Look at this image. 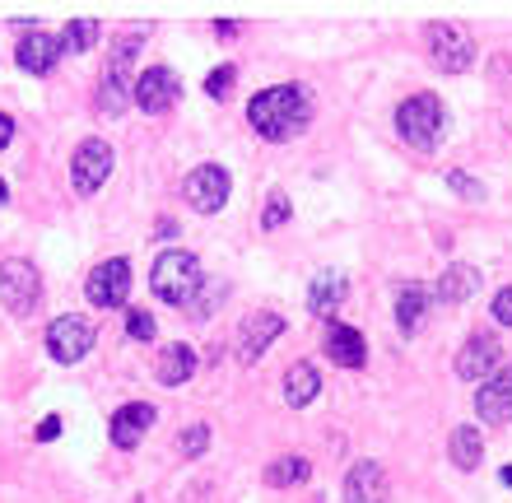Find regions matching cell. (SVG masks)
Instances as JSON below:
<instances>
[{
  "label": "cell",
  "instance_id": "cell-1",
  "mask_svg": "<svg viewBox=\"0 0 512 503\" xmlns=\"http://www.w3.org/2000/svg\"><path fill=\"white\" fill-rule=\"evenodd\" d=\"M247 126L261 140H275V145L303 136L312 126V94L303 84H270L247 103Z\"/></svg>",
  "mask_w": 512,
  "mask_h": 503
},
{
  "label": "cell",
  "instance_id": "cell-2",
  "mask_svg": "<svg viewBox=\"0 0 512 503\" xmlns=\"http://www.w3.org/2000/svg\"><path fill=\"white\" fill-rule=\"evenodd\" d=\"M201 285H205V271L191 252H163V257L154 261V271H149V289H154L163 303H177V308L196 299Z\"/></svg>",
  "mask_w": 512,
  "mask_h": 503
},
{
  "label": "cell",
  "instance_id": "cell-3",
  "mask_svg": "<svg viewBox=\"0 0 512 503\" xmlns=\"http://www.w3.org/2000/svg\"><path fill=\"white\" fill-rule=\"evenodd\" d=\"M396 131H401L405 145H415V150H433L447 131V112L443 103L433 94H410L396 108Z\"/></svg>",
  "mask_w": 512,
  "mask_h": 503
},
{
  "label": "cell",
  "instance_id": "cell-4",
  "mask_svg": "<svg viewBox=\"0 0 512 503\" xmlns=\"http://www.w3.org/2000/svg\"><path fill=\"white\" fill-rule=\"evenodd\" d=\"M135 56H140V33H126V38L112 42L108 70H103V89H98V103H103L108 117H122L126 98H131V89H135L131 75H140V70H135Z\"/></svg>",
  "mask_w": 512,
  "mask_h": 503
},
{
  "label": "cell",
  "instance_id": "cell-5",
  "mask_svg": "<svg viewBox=\"0 0 512 503\" xmlns=\"http://www.w3.org/2000/svg\"><path fill=\"white\" fill-rule=\"evenodd\" d=\"M0 299L10 308L14 317H33V308L42 303V275L33 261L24 257H10L0 266Z\"/></svg>",
  "mask_w": 512,
  "mask_h": 503
},
{
  "label": "cell",
  "instance_id": "cell-6",
  "mask_svg": "<svg viewBox=\"0 0 512 503\" xmlns=\"http://www.w3.org/2000/svg\"><path fill=\"white\" fill-rule=\"evenodd\" d=\"M94 322L89 317H75V313H66V317H56L52 327H47V354H52L56 364H80L84 354L94 350Z\"/></svg>",
  "mask_w": 512,
  "mask_h": 503
},
{
  "label": "cell",
  "instance_id": "cell-7",
  "mask_svg": "<svg viewBox=\"0 0 512 503\" xmlns=\"http://www.w3.org/2000/svg\"><path fill=\"white\" fill-rule=\"evenodd\" d=\"M229 168L219 164H201L191 168L187 177H182V196H187L191 210H201V215H215V210H224L229 205Z\"/></svg>",
  "mask_w": 512,
  "mask_h": 503
},
{
  "label": "cell",
  "instance_id": "cell-8",
  "mask_svg": "<svg viewBox=\"0 0 512 503\" xmlns=\"http://www.w3.org/2000/svg\"><path fill=\"white\" fill-rule=\"evenodd\" d=\"M84 294H89L94 308H122L131 299V261L126 257L98 261L94 271H89V280H84Z\"/></svg>",
  "mask_w": 512,
  "mask_h": 503
},
{
  "label": "cell",
  "instance_id": "cell-9",
  "mask_svg": "<svg viewBox=\"0 0 512 503\" xmlns=\"http://www.w3.org/2000/svg\"><path fill=\"white\" fill-rule=\"evenodd\" d=\"M429 61L443 75H461L475 61V42L457 24H429Z\"/></svg>",
  "mask_w": 512,
  "mask_h": 503
},
{
  "label": "cell",
  "instance_id": "cell-10",
  "mask_svg": "<svg viewBox=\"0 0 512 503\" xmlns=\"http://www.w3.org/2000/svg\"><path fill=\"white\" fill-rule=\"evenodd\" d=\"M108 177H112V145L108 140H98V136H89L80 150H75V159H70V182H75L80 196H94Z\"/></svg>",
  "mask_w": 512,
  "mask_h": 503
},
{
  "label": "cell",
  "instance_id": "cell-11",
  "mask_svg": "<svg viewBox=\"0 0 512 503\" xmlns=\"http://www.w3.org/2000/svg\"><path fill=\"white\" fill-rule=\"evenodd\" d=\"M131 94H135V103H140V108L159 117V112H168L177 98H182V80H177L168 66H145L140 75H135Z\"/></svg>",
  "mask_w": 512,
  "mask_h": 503
},
{
  "label": "cell",
  "instance_id": "cell-12",
  "mask_svg": "<svg viewBox=\"0 0 512 503\" xmlns=\"http://www.w3.org/2000/svg\"><path fill=\"white\" fill-rule=\"evenodd\" d=\"M275 336H284V317L266 313V308L252 313L243 327H238V364H256V359L275 345Z\"/></svg>",
  "mask_w": 512,
  "mask_h": 503
},
{
  "label": "cell",
  "instance_id": "cell-13",
  "mask_svg": "<svg viewBox=\"0 0 512 503\" xmlns=\"http://www.w3.org/2000/svg\"><path fill=\"white\" fill-rule=\"evenodd\" d=\"M499 359H503L499 340L494 336H471L457 354V378L461 382H489L494 378V368H499Z\"/></svg>",
  "mask_w": 512,
  "mask_h": 503
},
{
  "label": "cell",
  "instance_id": "cell-14",
  "mask_svg": "<svg viewBox=\"0 0 512 503\" xmlns=\"http://www.w3.org/2000/svg\"><path fill=\"white\" fill-rule=\"evenodd\" d=\"M61 33H42V28H33L28 38H19V47H14V61H19V70L24 75H52V66L61 61Z\"/></svg>",
  "mask_w": 512,
  "mask_h": 503
},
{
  "label": "cell",
  "instance_id": "cell-15",
  "mask_svg": "<svg viewBox=\"0 0 512 503\" xmlns=\"http://www.w3.org/2000/svg\"><path fill=\"white\" fill-rule=\"evenodd\" d=\"M322 350H326V359H331V364H340V368H364L368 364L364 336H359L354 327H345V322H331V327H326Z\"/></svg>",
  "mask_w": 512,
  "mask_h": 503
},
{
  "label": "cell",
  "instance_id": "cell-16",
  "mask_svg": "<svg viewBox=\"0 0 512 503\" xmlns=\"http://www.w3.org/2000/svg\"><path fill=\"white\" fill-rule=\"evenodd\" d=\"M154 420H159V410L149 406V401H126V406L112 415V443H117V448H135V443L154 429Z\"/></svg>",
  "mask_w": 512,
  "mask_h": 503
},
{
  "label": "cell",
  "instance_id": "cell-17",
  "mask_svg": "<svg viewBox=\"0 0 512 503\" xmlns=\"http://www.w3.org/2000/svg\"><path fill=\"white\" fill-rule=\"evenodd\" d=\"M475 410H480V420L485 424H508L512 420V368L508 373H494L489 382H480Z\"/></svg>",
  "mask_w": 512,
  "mask_h": 503
},
{
  "label": "cell",
  "instance_id": "cell-18",
  "mask_svg": "<svg viewBox=\"0 0 512 503\" xmlns=\"http://www.w3.org/2000/svg\"><path fill=\"white\" fill-rule=\"evenodd\" d=\"M345 503H387V471L378 462H354L345 476Z\"/></svg>",
  "mask_w": 512,
  "mask_h": 503
},
{
  "label": "cell",
  "instance_id": "cell-19",
  "mask_svg": "<svg viewBox=\"0 0 512 503\" xmlns=\"http://www.w3.org/2000/svg\"><path fill=\"white\" fill-rule=\"evenodd\" d=\"M191 373H196V350H191L187 340L163 345L159 359H154V378H159L163 387H182V382H191Z\"/></svg>",
  "mask_w": 512,
  "mask_h": 503
},
{
  "label": "cell",
  "instance_id": "cell-20",
  "mask_svg": "<svg viewBox=\"0 0 512 503\" xmlns=\"http://www.w3.org/2000/svg\"><path fill=\"white\" fill-rule=\"evenodd\" d=\"M345 294H350V280H345V271H322L317 280H312L308 289V308L317 317H331L345 303Z\"/></svg>",
  "mask_w": 512,
  "mask_h": 503
},
{
  "label": "cell",
  "instance_id": "cell-21",
  "mask_svg": "<svg viewBox=\"0 0 512 503\" xmlns=\"http://www.w3.org/2000/svg\"><path fill=\"white\" fill-rule=\"evenodd\" d=\"M429 289L424 285H401L396 289V327H401V336H415L419 322H424V313H429Z\"/></svg>",
  "mask_w": 512,
  "mask_h": 503
},
{
  "label": "cell",
  "instance_id": "cell-22",
  "mask_svg": "<svg viewBox=\"0 0 512 503\" xmlns=\"http://www.w3.org/2000/svg\"><path fill=\"white\" fill-rule=\"evenodd\" d=\"M447 457H452V466H461V471H475V466L485 462V438H480V429H475V424L452 429V438H447Z\"/></svg>",
  "mask_w": 512,
  "mask_h": 503
},
{
  "label": "cell",
  "instance_id": "cell-23",
  "mask_svg": "<svg viewBox=\"0 0 512 503\" xmlns=\"http://www.w3.org/2000/svg\"><path fill=\"white\" fill-rule=\"evenodd\" d=\"M475 289H480V271H475V266H466V261H452L433 294H438L443 303H466Z\"/></svg>",
  "mask_w": 512,
  "mask_h": 503
},
{
  "label": "cell",
  "instance_id": "cell-24",
  "mask_svg": "<svg viewBox=\"0 0 512 503\" xmlns=\"http://www.w3.org/2000/svg\"><path fill=\"white\" fill-rule=\"evenodd\" d=\"M317 392H322V373H317L312 364H294L289 373H284V401H289L294 410L312 406Z\"/></svg>",
  "mask_w": 512,
  "mask_h": 503
},
{
  "label": "cell",
  "instance_id": "cell-25",
  "mask_svg": "<svg viewBox=\"0 0 512 503\" xmlns=\"http://www.w3.org/2000/svg\"><path fill=\"white\" fill-rule=\"evenodd\" d=\"M312 462L308 457H280V462L266 466V485L270 490H289V485H308Z\"/></svg>",
  "mask_w": 512,
  "mask_h": 503
},
{
  "label": "cell",
  "instance_id": "cell-26",
  "mask_svg": "<svg viewBox=\"0 0 512 503\" xmlns=\"http://www.w3.org/2000/svg\"><path fill=\"white\" fill-rule=\"evenodd\" d=\"M98 33H103V28H98V19H75V24H66L61 28V52H89V47H94L98 42Z\"/></svg>",
  "mask_w": 512,
  "mask_h": 503
},
{
  "label": "cell",
  "instance_id": "cell-27",
  "mask_svg": "<svg viewBox=\"0 0 512 503\" xmlns=\"http://www.w3.org/2000/svg\"><path fill=\"white\" fill-rule=\"evenodd\" d=\"M205 448H210V429H205V424H191V429L177 434V452H182V457H201Z\"/></svg>",
  "mask_w": 512,
  "mask_h": 503
},
{
  "label": "cell",
  "instance_id": "cell-28",
  "mask_svg": "<svg viewBox=\"0 0 512 503\" xmlns=\"http://www.w3.org/2000/svg\"><path fill=\"white\" fill-rule=\"evenodd\" d=\"M289 224V196L284 191H270V201H266V215H261V229H284Z\"/></svg>",
  "mask_w": 512,
  "mask_h": 503
},
{
  "label": "cell",
  "instance_id": "cell-29",
  "mask_svg": "<svg viewBox=\"0 0 512 503\" xmlns=\"http://www.w3.org/2000/svg\"><path fill=\"white\" fill-rule=\"evenodd\" d=\"M233 84H238V66H219V70H210V80H205V94L224 103V98L233 94Z\"/></svg>",
  "mask_w": 512,
  "mask_h": 503
},
{
  "label": "cell",
  "instance_id": "cell-30",
  "mask_svg": "<svg viewBox=\"0 0 512 503\" xmlns=\"http://www.w3.org/2000/svg\"><path fill=\"white\" fill-rule=\"evenodd\" d=\"M443 182H447L452 191H457L461 201H485V187H480V182H475L471 173H461V168H452V173H447Z\"/></svg>",
  "mask_w": 512,
  "mask_h": 503
},
{
  "label": "cell",
  "instance_id": "cell-31",
  "mask_svg": "<svg viewBox=\"0 0 512 503\" xmlns=\"http://www.w3.org/2000/svg\"><path fill=\"white\" fill-rule=\"evenodd\" d=\"M126 336L131 340H154V317L140 313V308H131V313H126Z\"/></svg>",
  "mask_w": 512,
  "mask_h": 503
},
{
  "label": "cell",
  "instance_id": "cell-32",
  "mask_svg": "<svg viewBox=\"0 0 512 503\" xmlns=\"http://www.w3.org/2000/svg\"><path fill=\"white\" fill-rule=\"evenodd\" d=\"M494 322L512 327V285H508V289H499V299H494Z\"/></svg>",
  "mask_w": 512,
  "mask_h": 503
},
{
  "label": "cell",
  "instance_id": "cell-33",
  "mask_svg": "<svg viewBox=\"0 0 512 503\" xmlns=\"http://www.w3.org/2000/svg\"><path fill=\"white\" fill-rule=\"evenodd\" d=\"M56 434H61V420H56V415H47V420L38 424V443H52Z\"/></svg>",
  "mask_w": 512,
  "mask_h": 503
},
{
  "label": "cell",
  "instance_id": "cell-34",
  "mask_svg": "<svg viewBox=\"0 0 512 503\" xmlns=\"http://www.w3.org/2000/svg\"><path fill=\"white\" fill-rule=\"evenodd\" d=\"M14 140V122H10V112H0V150Z\"/></svg>",
  "mask_w": 512,
  "mask_h": 503
},
{
  "label": "cell",
  "instance_id": "cell-35",
  "mask_svg": "<svg viewBox=\"0 0 512 503\" xmlns=\"http://www.w3.org/2000/svg\"><path fill=\"white\" fill-rule=\"evenodd\" d=\"M238 28H243V24H233V19H224V24H215V33H224V38H233Z\"/></svg>",
  "mask_w": 512,
  "mask_h": 503
},
{
  "label": "cell",
  "instance_id": "cell-36",
  "mask_svg": "<svg viewBox=\"0 0 512 503\" xmlns=\"http://www.w3.org/2000/svg\"><path fill=\"white\" fill-rule=\"evenodd\" d=\"M5 201H10V187H5V182H0V205H5Z\"/></svg>",
  "mask_w": 512,
  "mask_h": 503
},
{
  "label": "cell",
  "instance_id": "cell-37",
  "mask_svg": "<svg viewBox=\"0 0 512 503\" xmlns=\"http://www.w3.org/2000/svg\"><path fill=\"white\" fill-rule=\"evenodd\" d=\"M503 485H512V466H503Z\"/></svg>",
  "mask_w": 512,
  "mask_h": 503
}]
</instances>
